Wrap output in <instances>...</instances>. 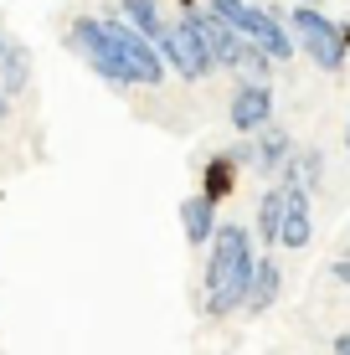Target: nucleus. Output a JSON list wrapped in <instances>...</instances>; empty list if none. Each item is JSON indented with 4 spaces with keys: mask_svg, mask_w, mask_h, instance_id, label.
Returning a JSON list of instances; mask_svg holds the SVG:
<instances>
[{
    "mask_svg": "<svg viewBox=\"0 0 350 355\" xmlns=\"http://www.w3.org/2000/svg\"><path fill=\"white\" fill-rule=\"evenodd\" d=\"M258 268V237L243 222H222L207 242V273H201V309L207 320H237L247 304V284Z\"/></svg>",
    "mask_w": 350,
    "mask_h": 355,
    "instance_id": "obj_1",
    "label": "nucleus"
},
{
    "mask_svg": "<svg viewBox=\"0 0 350 355\" xmlns=\"http://www.w3.org/2000/svg\"><path fill=\"white\" fill-rule=\"evenodd\" d=\"M207 10L222 21V26H232L237 36H247L258 52H268L279 67L299 57L294 31H288V21H283L279 6H258V0H207Z\"/></svg>",
    "mask_w": 350,
    "mask_h": 355,
    "instance_id": "obj_2",
    "label": "nucleus"
},
{
    "mask_svg": "<svg viewBox=\"0 0 350 355\" xmlns=\"http://www.w3.org/2000/svg\"><path fill=\"white\" fill-rule=\"evenodd\" d=\"M288 31H294V46L299 57H309L320 72H330V78H340L350 67V36H345V21H335L330 10L320 6H294L283 10Z\"/></svg>",
    "mask_w": 350,
    "mask_h": 355,
    "instance_id": "obj_3",
    "label": "nucleus"
},
{
    "mask_svg": "<svg viewBox=\"0 0 350 355\" xmlns=\"http://www.w3.org/2000/svg\"><path fill=\"white\" fill-rule=\"evenodd\" d=\"M160 57H165V67L175 72V78H186V83H207L216 62H211V46H207V36H201L196 26V10H180L175 21H165V31H160Z\"/></svg>",
    "mask_w": 350,
    "mask_h": 355,
    "instance_id": "obj_4",
    "label": "nucleus"
},
{
    "mask_svg": "<svg viewBox=\"0 0 350 355\" xmlns=\"http://www.w3.org/2000/svg\"><path fill=\"white\" fill-rule=\"evenodd\" d=\"M98 16H103V31H108V42H114V46H119V57H124V72H129V83H134V88H160V83L170 78V67H165L160 46H155L150 36H139V31L129 26V21L119 16L114 6H103Z\"/></svg>",
    "mask_w": 350,
    "mask_h": 355,
    "instance_id": "obj_5",
    "label": "nucleus"
},
{
    "mask_svg": "<svg viewBox=\"0 0 350 355\" xmlns=\"http://www.w3.org/2000/svg\"><path fill=\"white\" fill-rule=\"evenodd\" d=\"M67 46L82 57L98 78L108 83L114 93H129L134 83H129V72H124V57H119V46L108 42V31H103V16H72V26H67Z\"/></svg>",
    "mask_w": 350,
    "mask_h": 355,
    "instance_id": "obj_6",
    "label": "nucleus"
},
{
    "mask_svg": "<svg viewBox=\"0 0 350 355\" xmlns=\"http://www.w3.org/2000/svg\"><path fill=\"white\" fill-rule=\"evenodd\" d=\"M227 124L237 129V139H252L258 129L279 124V98H273V83L237 78L232 83V98H227Z\"/></svg>",
    "mask_w": 350,
    "mask_h": 355,
    "instance_id": "obj_7",
    "label": "nucleus"
},
{
    "mask_svg": "<svg viewBox=\"0 0 350 355\" xmlns=\"http://www.w3.org/2000/svg\"><path fill=\"white\" fill-rule=\"evenodd\" d=\"M315 242V196L283 186V227H279V248L283 252H304Z\"/></svg>",
    "mask_w": 350,
    "mask_h": 355,
    "instance_id": "obj_8",
    "label": "nucleus"
},
{
    "mask_svg": "<svg viewBox=\"0 0 350 355\" xmlns=\"http://www.w3.org/2000/svg\"><path fill=\"white\" fill-rule=\"evenodd\" d=\"M299 144H294V134H288L283 124H268V129H258L252 134V175H263V180H279V170L288 165V155H294Z\"/></svg>",
    "mask_w": 350,
    "mask_h": 355,
    "instance_id": "obj_9",
    "label": "nucleus"
},
{
    "mask_svg": "<svg viewBox=\"0 0 350 355\" xmlns=\"http://www.w3.org/2000/svg\"><path fill=\"white\" fill-rule=\"evenodd\" d=\"M279 299H283V268H279V258H273V252H258V268H252L243 314H268Z\"/></svg>",
    "mask_w": 350,
    "mask_h": 355,
    "instance_id": "obj_10",
    "label": "nucleus"
},
{
    "mask_svg": "<svg viewBox=\"0 0 350 355\" xmlns=\"http://www.w3.org/2000/svg\"><path fill=\"white\" fill-rule=\"evenodd\" d=\"M0 88L10 98H21L31 88V46L10 31H0Z\"/></svg>",
    "mask_w": 350,
    "mask_h": 355,
    "instance_id": "obj_11",
    "label": "nucleus"
},
{
    "mask_svg": "<svg viewBox=\"0 0 350 355\" xmlns=\"http://www.w3.org/2000/svg\"><path fill=\"white\" fill-rule=\"evenodd\" d=\"M324 170H330L324 150H320V144H304V150H294V155H288V165L279 170V186H299V191L315 196L324 186Z\"/></svg>",
    "mask_w": 350,
    "mask_h": 355,
    "instance_id": "obj_12",
    "label": "nucleus"
},
{
    "mask_svg": "<svg viewBox=\"0 0 350 355\" xmlns=\"http://www.w3.org/2000/svg\"><path fill=\"white\" fill-rule=\"evenodd\" d=\"M216 227H222V216H216V201H207L201 191L180 201V232H186L191 248H207V242L216 237Z\"/></svg>",
    "mask_w": 350,
    "mask_h": 355,
    "instance_id": "obj_13",
    "label": "nucleus"
},
{
    "mask_svg": "<svg viewBox=\"0 0 350 355\" xmlns=\"http://www.w3.org/2000/svg\"><path fill=\"white\" fill-rule=\"evenodd\" d=\"M279 227H283V186L268 180L258 196V211H252V237L258 248H279Z\"/></svg>",
    "mask_w": 350,
    "mask_h": 355,
    "instance_id": "obj_14",
    "label": "nucleus"
},
{
    "mask_svg": "<svg viewBox=\"0 0 350 355\" xmlns=\"http://www.w3.org/2000/svg\"><path fill=\"white\" fill-rule=\"evenodd\" d=\"M237 175H243V170H237V160H232L227 150H216L211 160L201 165V186H196V191L207 196V201H216V206H222L227 196L237 191Z\"/></svg>",
    "mask_w": 350,
    "mask_h": 355,
    "instance_id": "obj_15",
    "label": "nucleus"
},
{
    "mask_svg": "<svg viewBox=\"0 0 350 355\" xmlns=\"http://www.w3.org/2000/svg\"><path fill=\"white\" fill-rule=\"evenodd\" d=\"M114 10H119V16H124L139 36L160 42V31H165V10H160V0H119Z\"/></svg>",
    "mask_w": 350,
    "mask_h": 355,
    "instance_id": "obj_16",
    "label": "nucleus"
},
{
    "mask_svg": "<svg viewBox=\"0 0 350 355\" xmlns=\"http://www.w3.org/2000/svg\"><path fill=\"white\" fill-rule=\"evenodd\" d=\"M330 278H335V284H340V288L350 293V252H340V258L330 263Z\"/></svg>",
    "mask_w": 350,
    "mask_h": 355,
    "instance_id": "obj_17",
    "label": "nucleus"
},
{
    "mask_svg": "<svg viewBox=\"0 0 350 355\" xmlns=\"http://www.w3.org/2000/svg\"><path fill=\"white\" fill-rule=\"evenodd\" d=\"M330 355H350V329H340V335L330 340Z\"/></svg>",
    "mask_w": 350,
    "mask_h": 355,
    "instance_id": "obj_18",
    "label": "nucleus"
},
{
    "mask_svg": "<svg viewBox=\"0 0 350 355\" xmlns=\"http://www.w3.org/2000/svg\"><path fill=\"white\" fill-rule=\"evenodd\" d=\"M10 108H16V98H10L6 88H0V119H10Z\"/></svg>",
    "mask_w": 350,
    "mask_h": 355,
    "instance_id": "obj_19",
    "label": "nucleus"
},
{
    "mask_svg": "<svg viewBox=\"0 0 350 355\" xmlns=\"http://www.w3.org/2000/svg\"><path fill=\"white\" fill-rule=\"evenodd\" d=\"M294 6H320V10H324V6H330V0H294Z\"/></svg>",
    "mask_w": 350,
    "mask_h": 355,
    "instance_id": "obj_20",
    "label": "nucleus"
},
{
    "mask_svg": "<svg viewBox=\"0 0 350 355\" xmlns=\"http://www.w3.org/2000/svg\"><path fill=\"white\" fill-rule=\"evenodd\" d=\"M175 6H180V10H196V0H175Z\"/></svg>",
    "mask_w": 350,
    "mask_h": 355,
    "instance_id": "obj_21",
    "label": "nucleus"
},
{
    "mask_svg": "<svg viewBox=\"0 0 350 355\" xmlns=\"http://www.w3.org/2000/svg\"><path fill=\"white\" fill-rule=\"evenodd\" d=\"M345 155H350V119H345Z\"/></svg>",
    "mask_w": 350,
    "mask_h": 355,
    "instance_id": "obj_22",
    "label": "nucleus"
},
{
    "mask_svg": "<svg viewBox=\"0 0 350 355\" xmlns=\"http://www.w3.org/2000/svg\"><path fill=\"white\" fill-rule=\"evenodd\" d=\"M345 252H350V242H345Z\"/></svg>",
    "mask_w": 350,
    "mask_h": 355,
    "instance_id": "obj_23",
    "label": "nucleus"
}]
</instances>
